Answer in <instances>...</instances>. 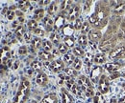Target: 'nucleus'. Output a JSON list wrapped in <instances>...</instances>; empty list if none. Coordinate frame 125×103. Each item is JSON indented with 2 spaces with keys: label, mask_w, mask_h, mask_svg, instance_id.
Returning <instances> with one entry per match:
<instances>
[{
  "label": "nucleus",
  "mask_w": 125,
  "mask_h": 103,
  "mask_svg": "<svg viewBox=\"0 0 125 103\" xmlns=\"http://www.w3.org/2000/svg\"><path fill=\"white\" fill-rule=\"evenodd\" d=\"M42 49H43V51H45V52H50L52 49H53V46H52V43H51V41L50 40H47V39H44L43 41H42Z\"/></svg>",
  "instance_id": "obj_20"
},
{
  "label": "nucleus",
  "mask_w": 125,
  "mask_h": 103,
  "mask_svg": "<svg viewBox=\"0 0 125 103\" xmlns=\"http://www.w3.org/2000/svg\"><path fill=\"white\" fill-rule=\"evenodd\" d=\"M30 7L29 1H19L18 2V8L21 9L22 11H26Z\"/></svg>",
  "instance_id": "obj_27"
},
{
  "label": "nucleus",
  "mask_w": 125,
  "mask_h": 103,
  "mask_svg": "<svg viewBox=\"0 0 125 103\" xmlns=\"http://www.w3.org/2000/svg\"><path fill=\"white\" fill-rule=\"evenodd\" d=\"M118 103H125V97L120 98V99H119V101H118Z\"/></svg>",
  "instance_id": "obj_46"
},
{
  "label": "nucleus",
  "mask_w": 125,
  "mask_h": 103,
  "mask_svg": "<svg viewBox=\"0 0 125 103\" xmlns=\"http://www.w3.org/2000/svg\"><path fill=\"white\" fill-rule=\"evenodd\" d=\"M108 15V10L106 7L98 4L96 6V10L94 12V14L89 19V22L91 24H93L95 28H101L104 26V24L107 22V17Z\"/></svg>",
  "instance_id": "obj_1"
},
{
  "label": "nucleus",
  "mask_w": 125,
  "mask_h": 103,
  "mask_svg": "<svg viewBox=\"0 0 125 103\" xmlns=\"http://www.w3.org/2000/svg\"><path fill=\"white\" fill-rule=\"evenodd\" d=\"M31 66L35 71H41V70H42V63H41L40 61H38V60L33 61V62H32V64H31Z\"/></svg>",
  "instance_id": "obj_31"
},
{
  "label": "nucleus",
  "mask_w": 125,
  "mask_h": 103,
  "mask_svg": "<svg viewBox=\"0 0 125 103\" xmlns=\"http://www.w3.org/2000/svg\"><path fill=\"white\" fill-rule=\"evenodd\" d=\"M94 60L96 64H102V63H104V62L106 61V57H105L104 55L98 54V55H96L94 56Z\"/></svg>",
  "instance_id": "obj_25"
},
{
  "label": "nucleus",
  "mask_w": 125,
  "mask_h": 103,
  "mask_svg": "<svg viewBox=\"0 0 125 103\" xmlns=\"http://www.w3.org/2000/svg\"><path fill=\"white\" fill-rule=\"evenodd\" d=\"M57 10H58L57 4H56L55 2H53V3H51V4H50V6H49V9H48V13H49V15H55V14H56Z\"/></svg>",
  "instance_id": "obj_29"
},
{
  "label": "nucleus",
  "mask_w": 125,
  "mask_h": 103,
  "mask_svg": "<svg viewBox=\"0 0 125 103\" xmlns=\"http://www.w3.org/2000/svg\"><path fill=\"white\" fill-rule=\"evenodd\" d=\"M92 60H93V55H91V54H87L86 55H85V59H84V62L88 65V66H90L91 65V63H92Z\"/></svg>",
  "instance_id": "obj_39"
},
{
  "label": "nucleus",
  "mask_w": 125,
  "mask_h": 103,
  "mask_svg": "<svg viewBox=\"0 0 125 103\" xmlns=\"http://www.w3.org/2000/svg\"><path fill=\"white\" fill-rule=\"evenodd\" d=\"M110 85H109V80L107 78V76L105 75H102L100 77V80H99V85H98V89L100 91L101 94H107L108 91H109Z\"/></svg>",
  "instance_id": "obj_5"
},
{
  "label": "nucleus",
  "mask_w": 125,
  "mask_h": 103,
  "mask_svg": "<svg viewBox=\"0 0 125 103\" xmlns=\"http://www.w3.org/2000/svg\"><path fill=\"white\" fill-rule=\"evenodd\" d=\"M72 54L78 57H83L85 56V52L83 50V48H81L80 46L79 47H74L73 50H72Z\"/></svg>",
  "instance_id": "obj_19"
},
{
  "label": "nucleus",
  "mask_w": 125,
  "mask_h": 103,
  "mask_svg": "<svg viewBox=\"0 0 125 103\" xmlns=\"http://www.w3.org/2000/svg\"><path fill=\"white\" fill-rule=\"evenodd\" d=\"M78 42L81 46V48H85L88 45V37L85 34H81L78 38Z\"/></svg>",
  "instance_id": "obj_24"
},
{
  "label": "nucleus",
  "mask_w": 125,
  "mask_h": 103,
  "mask_svg": "<svg viewBox=\"0 0 125 103\" xmlns=\"http://www.w3.org/2000/svg\"><path fill=\"white\" fill-rule=\"evenodd\" d=\"M118 75H119L118 73H114V74L111 75V78H112V79H115V78H116Z\"/></svg>",
  "instance_id": "obj_45"
},
{
  "label": "nucleus",
  "mask_w": 125,
  "mask_h": 103,
  "mask_svg": "<svg viewBox=\"0 0 125 103\" xmlns=\"http://www.w3.org/2000/svg\"><path fill=\"white\" fill-rule=\"evenodd\" d=\"M18 53H19V55H26V53H27V49H26V47H24V46L20 47L19 50H18Z\"/></svg>",
  "instance_id": "obj_44"
},
{
  "label": "nucleus",
  "mask_w": 125,
  "mask_h": 103,
  "mask_svg": "<svg viewBox=\"0 0 125 103\" xmlns=\"http://www.w3.org/2000/svg\"><path fill=\"white\" fill-rule=\"evenodd\" d=\"M15 12L13 11V10H9L8 11V13H7V17H8V19L9 20H13L14 19V17H15Z\"/></svg>",
  "instance_id": "obj_41"
},
{
  "label": "nucleus",
  "mask_w": 125,
  "mask_h": 103,
  "mask_svg": "<svg viewBox=\"0 0 125 103\" xmlns=\"http://www.w3.org/2000/svg\"><path fill=\"white\" fill-rule=\"evenodd\" d=\"M75 43V39L71 36V37H65L64 38V44L66 45L67 47H73Z\"/></svg>",
  "instance_id": "obj_34"
},
{
  "label": "nucleus",
  "mask_w": 125,
  "mask_h": 103,
  "mask_svg": "<svg viewBox=\"0 0 125 103\" xmlns=\"http://www.w3.org/2000/svg\"><path fill=\"white\" fill-rule=\"evenodd\" d=\"M50 39H51V42H53L54 44H59V41H60V36L57 32H52L50 34Z\"/></svg>",
  "instance_id": "obj_28"
},
{
  "label": "nucleus",
  "mask_w": 125,
  "mask_h": 103,
  "mask_svg": "<svg viewBox=\"0 0 125 103\" xmlns=\"http://www.w3.org/2000/svg\"><path fill=\"white\" fill-rule=\"evenodd\" d=\"M67 50H68V47L64 44V43L59 44V47H58V51H59V53H61V54H62V55H65V54L67 53Z\"/></svg>",
  "instance_id": "obj_36"
},
{
  "label": "nucleus",
  "mask_w": 125,
  "mask_h": 103,
  "mask_svg": "<svg viewBox=\"0 0 125 103\" xmlns=\"http://www.w3.org/2000/svg\"><path fill=\"white\" fill-rule=\"evenodd\" d=\"M82 21H81V19L80 18H77L75 21H74V24H73V27H74V29L75 30H80L82 28Z\"/></svg>",
  "instance_id": "obj_40"
},
{
  "label": "nucleus",
  "mask_w": 125,
  "mask_h": 103,
  "mask_svg": "<svg viewBox=\"0 0 125 103\" xmlns=\"http://www.w3.org/2000/svg\"><path fill=\"white\" fill-rule=\"evenodd\" d=\"M80 14V7L78 5H72L67 13V18L71 21H75L79 16Z\"/></svg>",
  "instance_id": "obj_6"
},
{
  "label": "nucleus",
  "mask_w": 125,
  "mask_h": 103,
  "mask_svg": "<svg viewBox=\"0 0 125 103\" xmlns=\"http://www.w3.org/2000/svg\"><path fill=\"white\" fill-rule=\"evenodd\" d=\"M34 33L37 34V35H39V36H42V35H44V32H43V30L40 29V28H38V29L35 30V31H34Z\"/></svg>",
  "instance_id": "obj_43"
},
{
  "label": "nucleus",
  "mask_w": 125,
  "mask_h": 103,
  "mask_svg": "<svg viewBox=\"0 0 125 103\" xmlns=\"http://www.w3.org/2000/svg\"><path fill=\"white\" fill-rule=\"evenodd\" d=\"M42 45V41L41 38L35 37V38L32 39V47H33V49H35V50L39 49V48H41Z\"/></svg>",
  "instance_id": "obj_21"
},
{
  "label": "nucleus",
  "mask_w": 125,
  "mask_h": 103,
  "mask_svg": "<svg viewBox=\"0 0 125 103\" xmlns=\"http://www.w3.org/2000/svg\"><path fill=\"white\" fill-rule=\"evenodd\" d=\"M70 90H71V92H72L74 95H76L77 96H82V89L79 87V85L74 84Z\"/></svg>",
  "instance_id": "obj_26"
},
{
  "label": "nucleus",
  "mask_w": 125,
  "mask_h": 103,
  "mask_svg": "<svg viewBox=\"0 0 125 103\" xmlns=\"http://www.w3.org/2000/svg\"><path fill=\"white\" fill-rule=\"evenodd\" d=\"M123 75H124V76H125V73H124V74H123Z\"/></svg>",
  "instance_id": "obj_49"
},
{
  "label": "nucleus",
  "mask_w": 125,
  "mask_h": 103,
  "mask_svg": "<svg viewBox=\"0 0 125 103\" xmlns=\"http://www.w3.org/2000/svg\"><path fill=\"white\" fill-rule=\"evenodd\" d=\"M81 32L83 34H86L88 32H90V23L89 22H84L81 28Z\"/></svg>",
  "instance_id": "obj_33"
},
{
  "label": "nucleus",
  "mask_w": 125,
  "mask_h": 103,
  "mask_svg": "<svg viewBox=\"0 0 125 103\" xmlns=\"http://www.w3.org/2000/svg\"><path fill=\"white\" fill-rule=\"evenodd\" d=\"M124 8H125V3H122V4H120L119 6H117V7L115 8V13H121V12L124 10Z\"/></svg>",
  "instance_id": "obj_42"
},
{
  "label": "nucleus",
  "mask_w": 125,
  "mask_h": 103,
  "mask_svg": "<svg viewBox=\"0 0 125 103\" xmlns=\"http://www.w3.org/2000/svg\"><path fill=\"white\" fill-rule=\"evenodd\" d=\"M81 67H82V61L79 58H75L74 62L72 63V68H73L74 70L78 71V70L81 69Z\"/></svg>",
  "instance_id": "obj_32"
},
{
  "label": "nucleus",
  "mask_w": 125,
  "mask_h": 103,
  "mask_svg": "<svg viewBox=\"0 0 125 103\" xmlns=\"http://www.w3.org/2000/svg\"><path fill=\"white\" fill-rule=\"evenodd\" d=\"M25 33H26V32H25L24 28H23L22 26H18V27H17V29L16 30V34L18 38H21Z\"/></svg>",
  "instance_id": "obj_30"
},
{
  "label": "nucleus",
  "mask_w": 125,
  "mask_h": 103,
  "mask_svg": "<svg viewBox=\"0 0 125 103\" xmlns=\"http://www.w3.org/2000/svg\"><path fill=\"white\" fill-rule=\"evenodd\" d=\"M61 95H62V103H74L73 97L66 92L65 89L62 88L61 90Z\"/></svg>",
  "instance_id": "obj_8"
},
{
  "label": "nucleus",
  "mask_w": 125,
  "mask_h": 103,
  "mask_svg": "<svg viewBox=\"0 0 125 103\" xmlns=\"http://www.w3.org/2000/svg\"><path fill=\"white\" fill-rule=\"evenodd\" d=\"M101 72H102V69L100 67H94L91 73V79L94 81V83L97 82L99 76L101 75Z\"/></svg>",
  "instance_id": "obj_10"
},
{
  "label": "nucleus",
  "mask_w": 125,
  "mask_h": 103,
  "mask_svg": "<svg viewBox=\"0 0 125 103\" xmlns=\"http://www.w3.org/2000/svg\"><path fill=\"white\" fill-rule=\"evenodd\" d=\"M110 49H111V42L110 41H106V42H104V43L100 45V50L102 52H107Z\"/></svg>",
  "instance_id": "obj_38"
},
{
  "label": "nucleus",
  "mask_w": 125,
  "mask_h": 103,
  "mask_svg": "<svg viewBox=\"0 0 125 103\" xmlns=\"http://www.w3.org/2000/svg\"><path fill=\"white\" fill-rule=\"evenodd\" d=\"M119 67H120V64L119 63H107V64H105L106 70L108 72H110V73L115 72Z\"/></svg>",
  "instance_id": "obj_16"
},
{
  "label": "nucleus",
  "mask_w": 125,
  "mask_h": 103,
  "mask_svg": "<svg viewBox=\"0 0 125 103\" xmlns=\"http://www.w3.org/2000/svg\"><path fill=\"white\" fill-rule=\"evenodd\" d=\"M94 102L95 103L98 102V97H97V96H96V97H94Z\"/></svg>",
  "instance_id": "obj_48"
},
{
  "label": "nucleus",
  "mask_w": 125,
  "mask_h": 103,
  "mask_svg": "<svg viewBox=\"0 0 125 103\" xmlns=\"http://www.w3.org/2000/svg\"><path fill=\"white\" fill-rule=\"evenodd\" d=\"M70 8H71V2L70 1H63V2H62L61 9H62V11H66V10L69 11Z\"/></svg>",
  "instance_id": "obj_37"
},
{
  "label": "nucleus",
  "mask_w": 125,
  "mask_h": 103,
  "mask_svg": "<svg viewBox=\"0 0 125 103\" xmlns=\"http://www.w3.org/2000/svg\"><path fill=\"white\" fill-rule=\"evenodd\" d=\"M64 21H65V17L63 16V15H60L58 17H57V19H56V21H55V23H54V27H55V29L56 30H60L61 28H63L64 26Z\"/></svg>",
  "instance_id": "obj_12"
},
{
  "label": "nucleus",
  "mask_w": 125,
  "mask_h": 103,
  "mask_svg": "<svg viewBox=\"0 0 125 103\" xmlns=\"http://www.w3.org/2000/svg\"><path fill=\"white\" fill-rule=\"evenodd\" d=\"M39 57L43 60V61H50L51 59L53 58V55H51L50 53L48 52H45V51H40L39 53Z\"/></svg>",
  "instance_id": "obj_15"
},
{
  "label": "nucleus",
  "mask_w": 125,
  "mask_h": 103,
  "mask_svg": "<svg viewBox=\"0 0 125 103\" xmlns=\"http://www.w3.org/2000/svg\"><path fill=\"white\" fill-rule=\"evenodd\" d=\"M63 73L65 75L69 76V77H73V76H76L77 75V71L74 70L73 68H65L63 70Z\"/></svg>",
  "instance_id": "obj_22"
},
{
  "label": "nucleus",
  "mask_w": 125,
  "mask_h": 103,
  "mask_svg": "<svg viewBox=\"0 0 125 103\" xmlns=\"http://www.w3.org/2000/svg\"><path fill=\"white\" fill-rule=\"evenodd\" d=\"M74 60H75V57H74V55H73L72 53H66V54L64 55V56H63V61H64L67 65L72 64V63L74 62Z\"/></svg>",
  "instance_id": "obj_18"
},
{
  "label": "nucleus",
  "mask_w": 125,
  "mask_h": 103,
  "mask_svg": "<svg viewBox=\"0 0 125 103\" xmlns=\"http://www.w3.org/2000/svg\"><path fill=\"white\" fill-rule=\"evenodd\" d=\"M48 68L54 73H60L61 71L64 70V64H63L62 60L57 59V60H54V61L50 62L49 65H48Z\"/></svg>",
  "instance_id": "obj_4"
},
{
  "label": "nucleus",
  "mask_w": 125,
  "mask_h": 103,
  "mask_svg": "<svg viewBox=\"0 0 125 103\" xmlns=\"http://www.w3.org/2000/svg\"><path fill=\"white\" fill-rule=\"evenodd\" d=\"M101 36H102V33L98 30H92L89 32V39L91 40V42L95 43V42L99 41L101 39Z\"/></svg>",
  "instance_id": "obj_7"
},
{
  "label": "nucleus",
  "mask_w": 125,
  "mask_h": 103,
  "mask_svg": "<svg viewBox=\"0 0 125 103\" xmlns=\"http://www.w3.org/2000/svg\"><path fill=\"white\" fill-rule=\"evenodd\" d=\"M28 29L30 30V31H33V32L36 29H38V23H37V21L35 19L30 20L28 22Z\"/></svg>",
  "instance_id": "obj_35"
},
{
  "label": "nucleus",
  "mask_w": 125,
  "mask_h": 103,
  "mask_svg": "<svg viewBox=\"0 0 125 103\" xmlns=\"http://www.w3.org/2000/svg\"><path fill=\"white\" fill-rule=\"evenodd\" d=\"M47 81H48V78H47L46 74L42 72H40L36 77V82L41 86H44L47 83Z\"/></svg>",
  "instance_id": "obj_9"
},
{
  "label": "nucleus",
  "mask_w": 125,
  "mask_h": 103,
  "mask_svg": "<svg viewBox=\"0 0 125 103\" xmlns=\"http://www.w3.org/2000/svg\"><path fill=\"white\" fill-rule=\"evenodd\" d=\"M30 94V82L26 78H22L14 103H25Z\"/></svg>",
  "instance_id": "obj_2"
},
{
  "label": "nucleus",
  "mask_w": 125,
  "mask_h": 103,
  "mask_svg": "<svg viewBox=\"0 0 125 103\" xmlns=\"http://www.w3.org/2000/svg\"><path fill=\"white\" fill-rule=\"evenodd\" d=\"M43 24H44V27H45L46 31H48V32H50V31L52 30L53 25H54L52 19H51L50 17H48V16H46V17L43 18Z\"/></svg>",
  "instance_id": "obj_17"
},
{
  "label": "nucleus",
  "mask_w": 125,
  "mask_h": 103,
  "mask_svg": "<svg viewBox=\"0 0 125 103\" xmlns=\"http://www.w3.org/2000/svg\"><path fill=\"white\" fill-rule=\"evenodd\" d=\"M60 78L64 81L65 85L67 86V88L68 89H71L72 88V86L75 84V83H74V79H73V77H69V76H67V75H65V74H60Z\"/></svg>",
  "instance_id": "obj_11"
},
{
  "label": "nucleus",
  "mask_w": 125,
  "mask_h": 103,
  "mask_svg": "<svg viewBox=\"0 0 125 103\" xmlns=\"http://www.w3.org/2000/svg\"><path fill=\"white\" fill-rule=\"evenodd\" d=\"M78 85L79 87L83 90V92L85 93V95L87 96H93L94 94V88H93V85L90 81V79L88 77H86L85 75H82L80 76L78 79Z\"/></svg>",
  "instance_id": "obj_3"
},
{
  "label": "nucleus",
  "mask_w": 125,
  "mask_h": 103,
  "mask_svg": "<svg viewBox=\"0 0 125 103\" xmlns=\"http://www.w3.org/2000/svg\"><path fill=\"white\" fill-rule=\"evenodd\" d=\"M110 103H116V99H115V98H112Z\"/></svg>",
  "instance_id": "obj_47"
},
{
  "label": "nucleus",
  "mask_w": 125,
  "mask_h": 103,
  "mask_svg": "<svg viewBox=\"0 0 125 103\" xmlns=\"http://www.w3.org/2000/svg\"><path fill=\"white\" fill-rule=\"evenodd\" d=\"M74 32V27L71 25H66L62 28V33L65 37H71Z\"/></svg>",
  "instance_id": "obj_13"
},
{
  "label": "nucleus",
  "mask_w": 125,
  "mask_h": 103,
  "mask_svg": "<svg viewBox=\"0 0 125 103\" xmlns=\"http://www.w3.org/2000/svg\"><path fill=\"white\" fill-rule=\"evenodd\" d=\"M124 53H125V46H122V47H119V48L114 50V51L111 53L110 57H111V58H115V57H117V56L123 55Z\"/></svg>",
  "instance_id": "obj_14"
},
{
  "label": "nucleus",
  "mask_w": 125,
  "mask_h": 103,
  "mask_svg": "<svg viewBox=\"0 0 125 103\" xmlns=\"http://www.w3.org/2000/svg\"><path fill=\"white\" fill-rule=\"evenodd\" d=\"M43 15H44V10H43V9H38V10L35 11L34 18H35V20L37 21V20L42 19V18L43 17Z\"/></svg>",
  "instance_id": "obj_23"
}]
</instances>
